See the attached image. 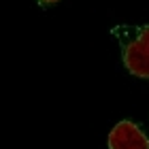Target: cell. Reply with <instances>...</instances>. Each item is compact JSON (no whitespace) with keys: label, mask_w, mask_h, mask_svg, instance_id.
I'll list each match as a JSON object with an SVG mask.
<instances>
[{"label":"cell","mask_w":149,"mask_h":149,"mask_svg":"<svg viewBox=\"0 0 149 149\" xmlns=\"http://www.w3.org/2000/svg\"><path fill=\"white\" fill-rule=\"evenodd\" d=\"M111 34L121 47V62L128 72L139 79H149V26L147 24H121Z\"/></svg>","instance_id":"cell-1"},{"label":"cell","mask_w":149,"mask_h":149,"mask_svg":"<svg viewBox=\"0 0 149 149\" xmlns=\"http://www.w3.org/2000/svg\"><path fill=\"white\" fill-rule=\"evenodd\" d=\"M109 149H149V136L130 119H121L109 132Z\"/></svg>","instance_id":"cell-2"},{"label":"cell","mask_w":149,"mask_h":149,"mask_svg":"<svg viewBox=\"0 0 149 149\" xmlns=\"http://www.w3.org/2000/svg\"><path fill=\"white\" fill-rule=\"evenodd\" d=\"M53 2H58V0H38L40 6H49V4H53Z\"/></svg>","instance_id":"cell-3"}]
</instances>
